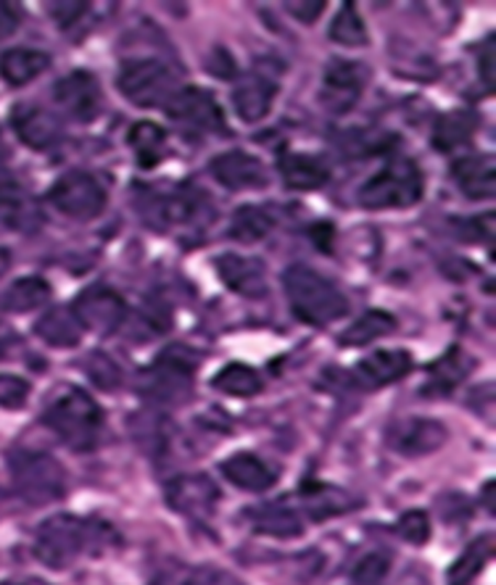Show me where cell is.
Segmentation results:
<instances>
[{
  "label": "cell",
  "mask_w": 496,
  "mask_h": 585,
  "mask_svg": "<svg viewBox=\"0 0 496 585\" xmlns=\"http://www.w3.org/2000/svg\"><path fill=\"white\" fill-rule=\"evenodd\" d=\"M43 422L56 433L71 451H92L98 445L103 428V411L82 388L66 385L51 398Z\"/></svg>",
  "instance_id": "obj_1"
},
{
  "label": "cell",
  "mask_w": 496,
  "mask_h": 585,
  "mask_svg": "<svg viewBox=\"0 0 496 585\" xmlns=\"http://www.w3.org/2000/svg\"><path fill=\"white\" fill-rule=\"evenodd\" d=\"M283 285H286L290 309L301 322L322 328V324L339 322L341 317L349 314L346 296L335 288V283L304 264H294L283 272Z\"/></svg>",
  "instance_id": "obj_2"
},
{
  "label": "cell",
  "mask_w": 496,
  "mask_h": 585,
  "mask_svg": "<svg viewBox=\"0 0 496 585\" xmlns=\"http://www.w3.org/2000/svg\"><path fill=\"white\" fill-rule=\"evenodd\" d=\"M198 354L188 345H169L141 372L137 394L156 404H180L194 394Z\"/></svg>",
  "instance_id": "obj_3"
},
{
  "label": "cell",
  "mask_w": 496,
  "mask_h": 585,
  "mask_svg": "<svg viewBox=\"0 0 496 585\" xmlns=\"http://www.w3.org/2000/svg\"><path fill=\"white\" fill-rule=\"evenodd\" d=\"M422 172L409 158H392L375 177H370L360 190V203L365 209H407L422 198Z\"/></svg>",
  "instance_id": "obj_4"
},
{
  "label": "cell",
  "mask_w": 496,
  "mask_h": 585,
  "mask_svg": "<svg viewBox=\"0 0 496 585\" xmlns=\"http://www.w3.org/2000/svg\"><path fill=\"white\" fill-rule=\"evenodd\" d=\"M11 481L26 504H51L64 496L66 472L58 459L43 451H13L9 456Z\"/></svg>",
  "instance_id": "obj_5"
},
{
  "label": "cell",
  "mask_w": 496,
  "mask_h": 585,
  "mask_svg": "<svg viewBox=\"0 0 496 585\" xmlns=\"http://www.w3.org/2000/svg\"><path fill=\"white\" fill-rule=\"evenodd\" d=\"M117 88L132 106H141V109L164 106L167 109L177 92V77L167 64L156 62V58H135V62L122 64Z\"/></svg>",
  "instance_id": "obj_6"
},
{
  "label": "cell",
  "mask_w": 496,
  "mask_h": 585,
  "mask_svg": "<svg viewBox=\"0 0 496 585\" xmlns=\"http://www.w3.org/2000/svg\"><path fill=\"white\" fill-rule=\"evenodd\" d=\"M90 543V525L79 517H48L35 533V556L45 567L64 570L82 554Z\"/></svg>",
  "instance_id": "obj_7"
},
{
  "label": "cell",
  "mask_w": 496,
  "mask_h": 585,
  "mask_svg": "<svg viewBox=\"0 0 496 585\" xmlns=\"http://www.w3.org/2000/svg\"><path fill=\"white\" fill-rule=\"evenodd\" d=\"M48 198L64 217L77 219V222L96 219L106 209V188L98 183V177L88 175V172L64 175L51 188Z\"/></svg>",
  "instance_id": "obj_8"
},
{
  "label": "cell",
  "mask_w": 496,
  "mask_h": 585,
  "mask_svg": "<svg viewBox=\"0 0 496 585\" xmlns=\"http://www.w3.org/2000/svg\"><path fill=\"white\" fill-rule=\"evenodd\" d=\"M71 314L77 317L82 330L98 332V335H111V332L122 328L124 317H128V303L109 285H90V288H85L75 298Z\"/></svg>",
  "instance_id": "obj_9"
},
{
  "label": "cell",
  "mask_w": 496,
  "mask_h": 585,
  "mask_svg": "<svg viewBox=\"0 0 496 585\" xmlns=\"http://www.w3.org/2000/svg\"><path fill=\"white\" fill-rule=\"evenodd\" d=\"M53 98L62 106L64 114H69L79 124L96 122V117L101 114L103 92L98 79L90 71H71L64 79H58L53 88Z\"/></svg>",
  "instance_id": "obj_10"
},
{
  "label": "cell",
  "mask_w": 496,
  "mask_h": 585,
  "mask_svg": "<svg viewBox=\"0 0 496 585\" xmlns=\"http://www.w3.org/2000/svg\"><path fill=\"white\" fill-rule=\"evenodd\" d=\"M11 128L26 148L48 151L62 143V119L37 103H19L11 109Z\"/></svg>",
  "instance_id": "obj_11"
},
{
  "label": "cell",
  "mask_w": 496,
  "mask_h": 585,
  "mask_svg": "<svg viewBox=\"0 0 496 585\" xmlns=\"http://www.w3.org/2000/svg\"><path fill=\"white\" fill-rule=\"evenodd\" d=\"M447 428L426 417H407V420L394 422L388 428V449H394L401 456H426L439 451L447 443Z\"/></svg>",
  "instance_id": "obj_12"
},
{
  "label": "cell",
  "mask_w": 496,
  "mask_h": 585,
  "mask_svg": "<svg viewBox=\"0 0 496 585\" xmlns=\"http://www.w3.org/2000/svg\"><path fill=\"white\" fill-rule=\"evenodd\" d=\"M167 504L177 515L209 520L220 504V488L207 475H180L167 485Z\"/></svg>",
  "instance_id": "obj_13"
},
{
  "label": "cell",
  "mask_w": 496,
  "mask_h": 585,
  "mask_svg": "<svg viewBox=\"0 0 496 585\" xmlns=\"http://www.w3.org/2000/svg\"><path fill=\"white\" fill-rule=\"evenodd\" d=\"M167 114L175 119L177 124L196 132H222L224 117L217 106L214 96L209 90L201 88H183L175 92V98L167 103Z\"/></svg>",
  "instance_id": "obj_14"
},
{
  "label": "cell",
  "mask_w": 496,
  "mask_h": 585,
  "mask_svg": "<svg viewBox=\"0 0 496 585\" xmlns=\"http://www.w3.org/2000/svg\"><path fill=\"white\" fill-rule=\"evenodd\" d=\"M367 82V69L356 62H333L322 82V106L333 114H346L360 101Z\"/></svg>",
  "instance_id": "obj_15"
},
{
  "label": "cell",
  "mask_w": 496,
  "mask_h": 585,
  "mask_svg": "<svg viewBox=\"0 0 496 585\" xmlns=\"http://www.w3.org/2000/svg\"><path fill=\"white\" fill-rule=\"evenodd\" d=\"M211 175L222 188L243 192V190H264L269 185L264 164L256 156L243 151H230L211 162Z\"/></svg>",
  "instance_id": "obj_16"
},
{
  "label": "cell",
  "mask_w": 496,
  "mask_h": 585,
  "mask_svg": "<svg viewBox=\"0 0 496 585\" xmlns=\"http://www.w3.org/2000/svg\"><path fill=\"white\" fill-rule=\"evenodd\" d=\"M277 96V79L267 71H251L235 85L233 90V106L235 114L243 119V122L254 124L260 122L273 111Z\"/></svg>",
  "instance_id": "obj_17"
},
{
  "label": "cell",
  "mask_w": 496,
  "mask_h": 585,
  "mask_svg": "<svg viewBox=\"0 0 496 585\" xmlns=\"http://www.w3.org/2000/svg\"><path fill=\"white\" fill-rule=\"evenodd\" d=\"M198 211H201V196H196L190 190L164 192V196L145 198L143 203V217L156 230H169L177 228V224L194 222Z\"/></svg>",
  "instance_id": "obj_18"
},
{
  "label": "cell",
  "mask_w": 496,
  "mask_h": 585,
  "mask_svg": "<svg viewBox=\"0 0 496 585\" xmlns=\"http://www.w3.org/2000/svg\"><path fill=\"white\" fill-rule=\"evenodd\" d=\"M217 275L238 296L246 298H264L267 296V275L260 258L224 254L217 258Z\"/></svg>",
  "instance_id": "obj_19"
},
{
  "label": "cell",
  "mask_w": 496,
  "mask_h": 585,
  "mask_svg": "<svg viewBox=\"0 0 496 585\" xmlns=\"http://www.w3.org/2000/svg\"><path fill=\"white\" fill-rule=\"evenodd\" d=\"M409 369H412V356H409V351H375V354L365 356L356 364L354 377L365 385V388H383V385L401 380V377L409 375Z\"/></svg>",
  "instance_id": "obj_20"
},
{
  "label": "cell",
  "mask_w": 496,
  "mask_h": 585,
  "mask_svg": "<svg viewBox=\"0 0 496 585\" xmlns=\"http://www.w3.org/2000/svg\"><path fill=\"white\" fill-rule=\"evenodd\" d=\"M277 169L290 190H320L330 179L328 162L312 153H283Z\"/></svg>",
  "instance_id": "obj_21"
},
{
  "label": "cell",
  "mask_w": 496,
  "mask_h": 585,
  "mask_svg": "<svg viewBox=\"0 0 496 585\" xmlns=\"http://www.w3.org/2000/svg\"><path fill=\"white\" fill-rule=\"evenodd\" d=\"M222 475L228 477L235 488L251 490V494H264L277 483V472L254 454H235L222 462Z\"/></svg>",
  "instance_id": "obj_22"
},
{
  "label": "cell",
  "mask_w": 496,
  "mask_h": 585,
  "mask_svg": "<svg viewBox=\"0 0 496 585\" xmlns=\"http://www.w3.org/2000/svg\"><path fill=\"white\" fill-rule=\"evenodd\" d=\"M452 175L458 177L462 192L471 198H494L496 169L492 156H465L458 158L452 166Z\"/></svg>",
  "instance_id": "obj_23"
},
{
  "label": "cell",
  "mask_w": 496,
  "mask_h": 585,
  "mask_svg": "<svg viewBox=\"0 0 496 585\" xmlns=\"http://www.w3.org/2000/svg\"><path fill=\"white\" fill-rule=\"evenodd\" d=\"M301 504L312 520H328V517H339L343 511L356 509L354 496H349L346 490L335 488V485H322V483H309L301 490Z\"/></svg>",
  "instance_id": "obj_24"
},
{
  "label": "cell",
  "mask_w": 496,
  "mask_h": 585,
  "mask_svg": "<svg viewBox=\"0 0 496 585\" xmlns=\"http://www.w3.org/2000/svg\"><path fill=\"white\" fill-rule=\"evenodd\" d=\"M51 66V56L43 51L13 48L0 56V77L11 88H24L32 79H37Z\"/></svg>",
  "instance_id": "obj_25"
},
{
  "label": "cell",
  "mask_w": 496,
  "mask_h": 585,
  "mask_svg": "<svg viewBox=\"0 0 496 585\" xmlns=\"http://www.w3.org/2000/svg\"><path fill=\"white\" fill-rule=\"evenodd\" d=\"M251 522H254L256 533H262V536L296 538L304 533L301 515L294 507H288L286 501H275V504H267V507L251 511Z\"/></svg>",
  "instance_id": "obj_26"
},
{
  "label": "cell",
  "mask_w": 496,
  "mask_h": 585,
  "mask_svg": "<svg viewBox=\"0 0 496 585\" xmlns=\"http://www.w3.org/2000/svg\"><path fill=\"white\" fill-rule=\"evenodd\" d=\"M35 332L40 341L56 345V349H75V345L82 341V328H79L77 317L71 314V309H64V306L45 311V314L37 319Z\"/></svg>",
  "instance_id": "obj_27"
},
{
  "label": "cell",
  "mask_w": 496,
  "mask_h": 585,
  "mask_svg": "<svg viewBox=\"0 0 496 585\" xmlns=\"http://www.w3.org/2000/svg\"><path fill=\"white\" fill-rule=\"evenodd\" d=\"M475 130H478V117L473 111L460 109V111H449V114L439 117L433 128V148L452 153L462 148L473 141Z\"/></svg>",
  "instance_id": "obj_28"
},
{
  "label": "cell",
  "mask_w": 496,
  "mask_h": 585,
  "mask_svg": "<svg viewBox=\"0 0 496 585\" xmlns=\"http://www.w3.org/2000/svg\"><path fill=\"white\" fill-rule=\"evenodd\" d=\"M473 367H475V358L471 354H465L460 345H454V349H449L439 362L431 364V369H428L426 390H433V394L436 390H439V394H449L454 385H460L467 375H471Z\"/></svg>",
  "instance_id": "obj_29"
},
{
  "label": "cell",
  "mask_w": 496,
  "mask_h": 585,
  "mask_svg": "<svg viewBox=\"0 0 496 585\" xmlns=\"http://www.w3.org/2000/svg\"><path fill=\"white\" fill-rule=\"evenodd\" d=\"M40 222H43V214H40L37 203L32 201L19 185L5 192V196H0V224H3V228L16 232H32L40 228Z\"/></svg>",
  "instance_id": "obj_30"
},
{
  "label": "cell",
  "mask_w": 496,
  "mask_h": 585,
  "mask_svg": "<svg viewBox=\"0 0 496 585\" xmlns=\"http://www.w3.org/2000/svg\"><path fill=\"white\" fill-rule=\"evenodd\" d=\"M51 301V285L43 280V277H22L5 288L3 296H0V306L11 314H24V311L40 309Z\"/></svg>",
  "instance_id": "obj_31"
},
{
  "label": "cell",
  "mask_w": 496,
  "mask_h": 585,
  "mask_svg": "<svg viewBox=\"0 0 496 585\" xmlns=\"http://www.w3.org/2000/svg\"><path fill=\"white\" fill-rule=\"evenodd\" d=\"M494 554V541L488 536L478 538V541H473L471 547L462 551V556L458 562L452 564V570H449L447 581L449 585H471L475 577L484 573V567L492 560Z\"/></svg>",
  "instance_id": "obj_32"
},
{
  "label": "cell",
  "mask_w": 496,
  "mask_h": 585,
  "mask_svg": "<svg viewBox=\"0 0 496 585\" xmlns=\"http://www.w3.org/2000/svg\"><path fill=\"white\" fill-rule=\"evenodd\" d=\"M130 145L135 151L137 164L143 169H154V166L164 158V148H167V132H164L154 122H137L130 130Z\"/></svg>",
  "instance_id": "obj_33"
},
{
  "label": "cell",
  "mask_w": 496,
  "mask_h": 585,
  "mask_svg": "<svg viewBox=\"0 0 496 585\" xmlns=\"http://www.w3.org/2000/svg\"><path fill=\"white\" fill-rule=\"evenodd\" d=\"M396 330V317L388 314V311H367L365 317H360L356 322L341 335V345H367L373 341H381V338L392 335Z\"/></svg>",
  "instance_id": "obj_34"
},
{
  "label": "cell",
  "mask_w": 496,
  "mask_h": 585,
  "mask_svg": "<svg viewBox=\"0 0 496 585\" xmlns=\"http://www.w3.org/2000/svg\"><path fill=\"white\" fill-rule=\"evenodd\" d=\"M211 385L224 396L251 398L262 390V377L249 364H228V367L217 372Z\"/></svg>",
  "instance_id": "obj_35"
},
{
  "label": "cell",
  "mask_w": 496,
  "mask_h": 585,
  "mask_svg": "<svg viewBox=\"0 0 496 585\" xmlns=\"http://www.w3.org/2000/svg\"><path fill=\"white\" fill-rule=\"evenodd\" d=\"M330 40L343 45V48H362L367 45V30L362 16L356 13L354 3H343L341 11L335 13L333 24H330Z\"/></svg>",
  "instance_id": "obj_36"
},
{
  "label": "cell",
  "mask_w": 496,
  "mask_h": 585,
  "mask_svg": "<svg viewBox=\"0 0 496 585\" xmlns=\"http://www.w3.org/2000/svg\"><path fill=\"white\" fill-rule=\"evenodd\" d=\"M273 224H275L273 217H269L264 209H256V206H243V209L235 211L233 224H230V235H233L235 241L256 243L269 235Z\"/></svg>",
  "instance_id": "obj_37"
},
{
  "label": "cell",
  "mask_w": 496,
  "mask_h": 585,
  "mask_svg": "<svg viewBox=\"0 0 496 585\" xmlns=\"http://www.w3.org/2000/svg\"><path fill=\"white\" fill-rule=\"evenodd\" d=\"M85 369H88V377L98 388L103 390H117L122 385V367L106 354H90L88 362H85Z\"/></svg>",
  "instance_id": "obj_38"
},
{
  "label": "cell",
  "mask_w": 496,
  "mask_h": 585,
  "mask_svg": "<svg viewBox=\"0 0 496 585\" xmlns=\"http://www.w3.org/2000/svg\"><path fill=\"white\" fill-rule=\"evenodd\" d=\"M392 570V556L386 551H373L354 567L352 581L356 585H381Z\"/></svg>",
  "instance_id": "obj_39"
},
{
  "label": "cell",
  "mask_w": 496,
  "mask_h": 585,
  "mask_svg": "<svg viewBox=\"0 0 496 585\" xmlns=\"http://www.w3.org/2000/svg\"><path fill=\"white\" fill-rule=\"evenodd\" d=\"M396 533L405 538L407 543H415V547H422V543L431 538V520H428L426 511L415 509L401 515L399 525H396Z\"/></svg>",
  "instance_id": "obj_40"
},
{
  "label": "cell",
  "mask_w": 496,
  "mask_h": 585,
  "mask_svg": "<svg viewBox=\"0 0 496 585\" xmlns=\"http://www.w3.org/2000/svg\"><path fill=\"white\" fill-rule=\"evenodd\" d=\"M26 401H30V383L16 375H0V407L16 411Z\"/></svg>",
  "instance_id": "obj_41"
},
{
  "label": "cell",
  "mask_w": 496,
  "mask_h": 585,
  "mask_svg": "<svg viewBox=\"0 0 496 585\" xmlns=\"http://www.w3.org/2000/svg\"><path fill=\"white\" fill-rule=\"evenodd\" d=\"M48 9H51L53 22L62 26V30H69L79 16H85V11L90 9V3H77V0H69V3H51Z\"/></svg>",
  "instance_id": "obj_42"
},
{
  "label": "cell",
  "mask_w": 496,
  "mask_h": 585,
  "mask_svg": "<svg viewBox=\"0 0 496 585\" xmlns=\"http://www.w3.org/2000/svg\"><path fill=\"white\" fill-rule=\"evenodd\" d=\"M190 575H194V585H243L235 575L220 567H190Z\"/></svg>",
  "instance_id": "obj_43"
},
{
  "label": "cell",
  "mask_w": 496,
  "mask_h": 585,
  "mask_svg": "<svg viewBox=\"0 0 496 585\" xmlns=\"http://www.w3.org/2000/svg\"><path fill=\"white\" fill-rule=\"evenodd\" d=\"M286 9L290 16L299 19L301 24H315L317 19H320V13L326 11V3H322V0H312V3H309V0H301V3L290 0V3H286Z\"/></svg>",
  "instance_id": "obj_44"
},
{
  "label": "cell",
  "mask_w": 496,
  "mask_h": 585,
  "mask_svg": "<svg viewBox=\"0 0 496 585\" xmlns=\"http://www.w3.org/2000/svg\"><path fill=\"white\" fill-rule=\"evenodd\" d=\"M151 585H194V575H190V567H175V570H164L154 577Z\"/></svg>",
  "instance_id": "obj_45"
},
{
  "label": "cell",
  "mask_w": 496,
  "mask_h": 585,
  "mask_svg": "<svg viewBox=\"0 0 496 585\" xmlns=\"http://www.w3.org/2000/svg\"><path fill=\"white\" fill-rule=\"evenodd\" d=\"M481 79L486 82L488 90H494V37L486 40V48L481 53Z\"/></svg>",
  "instance_id": "obj_46"
},
{
  "label": "cell",
  "mask_w": 496,
  "mask_h": 585,
  "mask_svg": "<svg viewBox=\"0 0 496 585\" xmlns=\"http://www.w3.org/2000/svg\"><path fill=\"white\" fill-rule=\"evenodd\" d=\"M19 26V11L16 5H9V3H0V40L9 37L13 30Z\"/></svg>",
  "instance_id": "obj_47"
},
{
  "label": "cell",
  "mask_w": 496,
  "mask_h": 585,
  "mask_svg": "<svg viewBox=\"0 0 496 585\" xmlns=\"http://www.w3.org/2000/svg\"><path fill=\"white\" fill-rule=\"evenodd\" d=\"M16 343V335L5 328V324H0V358L9 354V345Z\"/></svg>",
  "instance_id": "obj_48"
},
{
  "label": "cell",
  "mask_w": 496,
  "mask_h": 585,
  "mask_svg": "<svg viewBox=\"0 0 496 585\" xmlns=\"http://www.w3.org/2000/svg\"><path fill=\"white\" fill-rule=\"evenodd\" d=\"M16 177H13L9 169H0V196H5V192L16 188Z\"/></svg>",
  "instance_id": "obj_49"
},
{
  "label": "cell",
  "mask_w": 496,
  "mask_h": 585,
  "mask_svg": "<svg viewBox=\"0 0 496 585\" xmlns=\"http://www.w3.org/2000/svg\"><path fill=\"white\" fill-rule=\"evenodd\" d=\"M484 498H486V507H488V511H492V515H494V483H486Z\"/></svg>",
  "instance_id": "obj_50"
},
{
  "label": "cell",
  "mask_w": 496,
  "mask_h": 585,
  "mask_svg": "<svg viewBox=\"0 0 496 585\" xmlns=\"http://www.w3.org/2000/svg\"><path fill=\"white\" fill-rule=\"evenodd\" d=\"M0 585H40V583H0Z\"/></svg>",
  "instance_id": "obj_51"
}]
</instances>
